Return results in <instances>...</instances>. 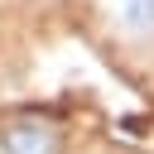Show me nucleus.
Wrapping results in <instances>:
<instances>
[{"label":"nucleus","mask_w":154,"mask_h":154,"mask_svg":"<svg viewBox=\"0 0 154 154\" xmlns=\"http://www.w3.org/2000/svg\"><path fill=\"white\" fill-rule=\"evenodd\" d=\"M0 154H63V125L38 111L10 116L0 120Z\"/></svg>","instance_id":"1"},{"label":"nucleus","mask_w":154,"mask_h":154,"mask_svg":"<svg viewBox=\"0 0 154 154\" xmlns=\"http://www.w3.org/2000/svg\"><path fill=\"white\" fill-rule=\"evenodd\" d=\"M111 19L135 34V38H149L154 34V0H111Z\"/></svg>","instance_id":"2"}]
</instances>
